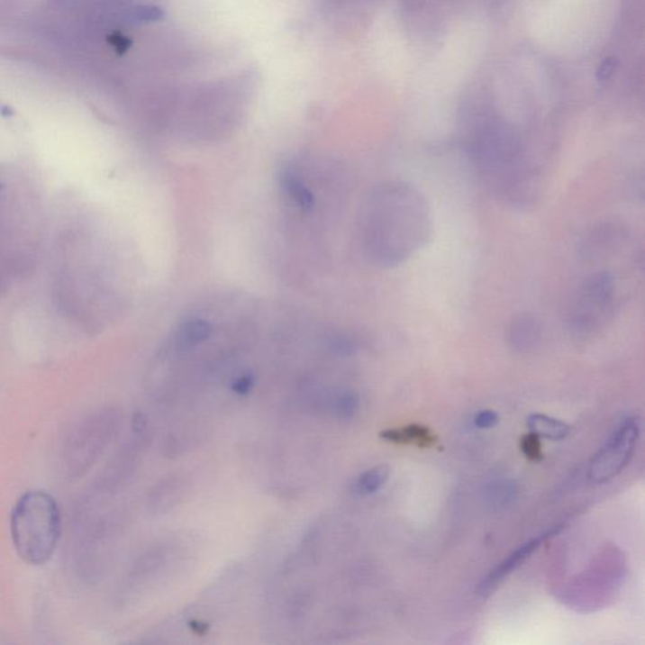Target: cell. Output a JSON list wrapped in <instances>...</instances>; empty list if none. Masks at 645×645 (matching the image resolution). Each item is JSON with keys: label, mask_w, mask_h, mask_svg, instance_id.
Here are the masks:
<instances>
[{"label": "cell", "mask_w": 645, "mask_h": 645, "mask_svg": "<svg viewBox=\"0 0 645 645\" xmlns=\"http://www.w3.org/2000/svg\"><path fill=\"white\" fill-rule=\"evenodd\" d=\"M333 410L335 415L341 417V419L352 417L359 410V397L352 392H344V394H341L340 396L335 398Z\"/></svg>", "instance_id": "14"}, {"label": "cell", "mask_w": 645, "mask_h": 645, "mask_svg": "<svg viewBox=\"0 0 645 645\" xmlns=\"http://www.w3.org/2000/svg\"><path fill=\"white\" fill-rule=\"evenodd\" d=\"M527 426L532 434L552 441H564L571 432L570 426L562 420L543 413H532L527 419Z\"/></svg>", "instance_id": "9"}, {"label": "cell", "mask_w": 645, "mask_h": 645, "mask_svg": "<svg viewBox=\"0 0 645 645\" xmlns=\"http://www.w3.org/2000/svg\"><path fill=\"white\" fill-rule=\"evenodd\" d=\"M499 423V415L493 410L479 411L474 417V425L478 429H492Z\"/></svg>", "instance_id": "16"}, {"label": "cell", "mask_w": 645, "mask_h": 645, "mask_svg": "<svg viewBox=\"0 0 645 645\" xmlns=\"http://www.w3.org/2000/svg\"><path fill=\"white\" fill-rule=\"evenodd\" d=\"M518 486L514 480L502 479L488 483L484 489V499L493 508H504L515 501Z\"/></svg>", "instance_id": "13"}, {"label": "cell", "mask_w": 645, "mask_h": 645, "mask_svg": "<svg viewBox=\"0 0 645 645\" xmlns=\"http://www.w3.org/2000/svg\"><path fill=\"white\" fill-rule=\"evenodd\" d=\"M521 450L527 457L528 459L532 461H540L543 459L542 447H541V441L539 436L532 434L524 435L521 441Z\"/></svg>", "instance_id": "15"}, {"label": "cell", "mask_w": 645, "mask_h": 645, "mask_svg": "<svg viewBox=\"0 0 645 645\" xmlns=\"http://www.w3.org/2000/svg\"><path fill=\"white\" fill-rule=\"evenodd\" d=\"M61 531V511L50 493L36 489L19 496L11 514V534L25 564H47L55 555Z\"/></svg>", "instance_id": "2"}, {"label": "cell", "mask_w": 645, "mask_h": 645, "mask_svg": "<svg viewBox=\"0 0 645 645\" xmlns=\"http://www.w3.org/2000/svg\"><path fill=\"white\" fill-rule=\"evenodd\" d=\"M562 528H564L562 524H556V526L547 530L546 532L541 533L539 536L534 537V539L527 541V542H524L523 545H521L517 550H514V551L512 552L508 558H505L502 562H499L498 566H496L495 568H493V570L486 575V578H483L482 583L479 585V593L482 594L483 596L488 595V594L492 593V591L495 590V587L498 586V585L501 584L512 571L520 568L522 562L526 561V559L530 558V556L532 555V553L536 551V550L539 549L543 542L551 539L552 536H556V534H558Z\"/></svg>", "instance_id": "6"}, {"label": "cell", "mask_w": 645, "mask_h": 645, "mask_svg": "<svg viewBox=\"0 0 645 645\" xmlns=\"http://www.w3.org/2000/svg\"><path fill=\"white\" fill-rule=\"evenodd\" d=\"M542 325L539 319L528 313L515 315L508 327V341L511 347L520 352H530L539 347L542 340Z\"/></svg>", "instance_id": "7"}, {"label": "cell", "mask_w": 645, "mask_h": 645, "mask_svg": "<svg viewBox=\"0 0 645 645\" xmlns=\"http://www.w3.org/2000/svg\"><path fill=\"white\" fill-rule=\"evenodd\" d=\"M211 335V328L204 319H188L177 328L174 333V344L178 350H191V348L204 343Z\"/></svg>", "instance_id": "10"}, {"label": "cell", "mask_w": 645, "mask_h": 645, "mask_svg": "<svg viewBox=\"0 0 645 645\" xmlns=\"http://www.w3.org/2000/svg\"><path fill=\"white\" fill-rule=\"evenodd\" d=\"M280 182L287 197L292 199L300 210L308 211L314 205V195L293 169H284L280 174Z\"/></svg>", "instance_id": "11"}, {"label": "cell", "mask_w": 645, "mask_h": 645, "mask_svg": "<svg viewBox=\"0 0 645 645\" xmlns=\"http://www.w3.org/2000/svg\"><path fill=\"white\" fill-rule=\"evenodd\" d=\"M618 286L614 275L602 270L591 274L580 286L568 314V325L574 333H595L614 318L618 308Z\"/></svg>", "instance_id": "3"}, {"label": "cell", "mask_w": 645, "mask_h": 645, "mask_svg": "<svg viewBox=\"0 0 645 645\" xmlns=\"http://www.w3.org/2000/svg\"><path fill=\"white\" fill-rule=\"evenodd\" d=\"M381 438L394 444L417 445L420 448H432L436 442L434 432L417 423L404 428L385 430L381 432Z\"/></svg>", "instance_id": "8"}, {"label": "cell", "mask_w": 645, "mask_h": 645, "mask_svg": "<svg viewBox=\"0 0 645 645\" xmlns=\"http://www.w3.org/2000/svg\"><path fill=\"white\" fill-rule=\"evenodd\" d=\"M616 69V59H613V57H609V59H604L602 65H600L599 69H597V80L599 81H606L609 80L610 77H612L613 75H614Z\"/></svg>", "instance_id": "17"}, {"label": "cell", "mask_w": 645, "mask_h": 645, "mask_svg": "<svg viewBox=\"0 0 645 645\" xmlns=\"http://www.w3.org/2000/svg\"><path fill=\"white\" fill-rule=\"evenodd\" d=\"M252 387H254V378L249 375L240 376L232 384V390L235 391L237 395L249 394Z\"/></svg>", "instance_id": "18"}, {"label": "cell", "mask_w": 645, "mask_h": 645, "mask_svg": "<svg viewBox=\"0 0 645 645\" xmlns=\"http://www.w3.org/2000/svg\"><path fill=\"white\" fill-rule=\"evenodd\" d=\"M115 429L116 416L112 411L95 413L76 426L63 453L69 476L80 477L94 466L112 441Z\"/></svg>", "instance_id": "4"}, {"label": "cell", "mask_w": 645, "mask_h": 645, "mask_svg": "<svg viewBox=\"0 0 645 645\" xmlns=\"http://www.w3.org/2000/svg\"><path fill=\"white\" fill-rule=\"evenodd\" d=\"M432 235L428 201L410 183H382L367 197L360 214V237L366 255L379 267H398L410 260Z\"/></svg>", "instance_id": "1"}, {"label": "cell", "mask_w": 645, "mask_h": 645, "mask_svg": "<svg viewBox=\"0 0 645 645\" xmlns=\"http://www.w3.org/2000/svg\"><path fill=\"white\" fill-rule=\"evenodd\" d=\"M640 432V416L633 415L624 420L591 459L587 470L590 482L606 483L621 474L633 458Z\"/></svg>", "instance_id": "5"}, {"label": "cell", "mask_w": 645, "mask_h": 645, "mask_svg": "<svg viewBox=\"0 0 645 645\" xmlns=\"http://www.w3.org/2000/svg\"><path fill=\"white\" fill-rule=\"evenodd\" d=\"M388 478H390V468L384 464L373 467L360 474L353 483L354 495L360 496L375 495L379 489L384 488Z\"/></svg>", "instance_id": "12"}]
</instances>
